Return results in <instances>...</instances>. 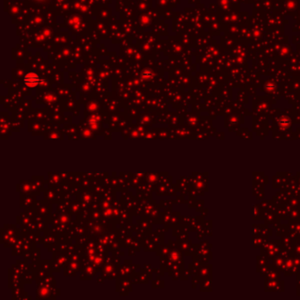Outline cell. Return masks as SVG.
<instances>
[{"label":"cell","mask_w":300,"mask_h":300,"mask_svg":"<svg viewBox=\"0 0 300 300\" xmlns=\"http://www.w3.org/2000/svg\"><path fill=\"white\" fill-rule=\"evenodd\" d=\"M40 82V78L35 73H29L25 77V84L27 87H36Z\"/></svg>","instance_id":"1"}]
</instances>
